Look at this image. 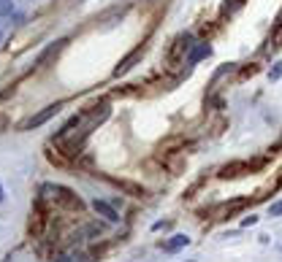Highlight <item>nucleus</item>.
<instances>
[{
	"mask_svg": "<svg viewBox=\"0 0 282 262\" xmlns=\"http://www.w3.org/2000/svg\"><path fill=\"white\" fill-rule=\"evenodd\" d=\"M0 200H3V189H0Z\"/></svg>",
	"mask_w": 282,
	"mask_h": 262,
	"instance_id": "ddd939ff",
	"label": "nucleus"
},
{
	"mask_svg": "<svg viewBox=\"0 0 282 262\" xmlns=\"http://www.w3.org/2000/svg\"><path fill=\"white\" fill-rule=\"evenodd\" d=\"M279 76H282V60L277 62V68H274V70H271V73H269V78H271V81H277V78H279Z\"/></svg>",
	"mask_w": 282,
	"mask_h": 262,
	"instance_id": "9d476101",
	"label": "nucleus"
},
{
	"mask_svg": "<svg viewBox=\"0 0 282 262\" xmlns=\"http://www.w3.org/2000/svg\"><path fill=\"white\" fill-rule=\"evenodd\" d=\"M60 262H70V257H62V259H60Z\"/></svg>",
	"mask_w": 282,
	"mask_h": 262,
	"instance_id": "f8f14e48",
	"label": "nucleus"
},
{
	"mask_svg": "<svg viewBox=\"0 0 282 262\" xmlns=\"http://www.w3.org/2000/svg\"><path fill=\"white\" fill-rule=\"evenodd\" d=\"M247 200H233V203H228V205H223L220 208V213H225V216H228V213H233V211H239L241 205H244Z\"/></svg>",
	"mask_w": 282,
	"mask_h": 262,
	"instance_id": "6e6552de",
	"label": "nucleus"
},
{
	"mask_svg": "<svg viewBox=\"0 0 282 262\" xmlns=\"http://www.w3.org/2000/svg\"><path fill=\"white\" fill-rule=\"evenodd\" d=\"M92 208H95V213H100V216L109 219V222H120V213H117L109 203H103V200H95V203H92Z\"/></svg>",
	"mask_w": 282,
	"mask_h": 262,
	"instance_id": "7ed1b4c3",
	"label": "nucleus"
},
{
	"mask_svg": "<svg viewBox=\"0 0 282 262\" xmlns=\"http://www.w3.org/2000/svg\"><path fill=\"white\" fill-rule=\"evenodd\" d=\"M187 243H190V238H187V235H174V238H168V241H163L160 246L166 251H179V249H185Z\"/></svg>",
	"mask_w": 282,
	"mask_h": 262,
	"instance_id": "20e7f679",
	"label": "nucleus"
},
{
	"mask_svg": "<svg viewBox=\"0 0 282 262\" xmlns=\"http://www.w3.org/2000/svg\"><path fill=\"white\" fill-rule=\"evenodd\" d=\"M44 197H52V200H57L60 205H65V208H70V211H82L84 205H82V200L76 197L70 189H65V187H54V184H44Z\"/></svg>",
	"mask_w": 282,
	"mask_h": 262,
	"instance_id": "f257e3e1",
	"label": "nucleus"
},
{
	"mask_svg": "<svg viewBox=\"0 0 282 262\" xmlns=\"http://www.w3.org/2000/svg\"><path fill=\"white\" fill-rule=\"evenodd\" d=\"M57 111H60V103H54V106H46V108L41 111V114H36L33 119H27V122L22 124V130H33V127L44 124L46 119H49V116H54V114H57Z\"/></svg>",
	"mask_w": 282,
	"mask_h": 262,
	"instance_id": "f03ea898",
	"label": "nucleus"
},
{
	"mask_svg": "<svg viewBox=\"0 0 282 262\" xmlns=\"http://www.w3.org/2000/svg\"><path fill=\"white\" fill-rule=\"evenodd\" d=\"M11 11H14V3H11V0H0V17H9Z\"/></svg>",
	"mask_w": 282,
	"mask_h": 262,
	"instance_id": "1a4fd4ad",
	"label": "nucleus"
},
{
	"mask_svg": "<svg viewBox=\"0 0 282 262\" xmlns=\"http://www.w3.org/2000/svg\"><path fill=\"white\" fill-rule=\"evenodd\" d=\"M138 57H141V52H133V54H130V57H125V60L120 62V65H117V68H114V76H122V73H125V70H130V68H133V62H136Z\"/></svg>",
	"mask_w": 282,
	"mask_h": 262,
	"instance_id": "423d86ee",
	"label": "nucleus"
},
{
	"mask_svg": "<svg viewBox=\"0 0 282 262\" xmlns=\"http://www.w3.org/2000/svg\"><path fill=\"white\" fill-rule=\"evenodd\" d=\"M271 216H282V203H277V205H271Z\"/></svg>",
	"mask_w": 282,
	"mask_h": 262,
	"instance_id": "9b49d317",
	"label": "nucleus"
},
{
	"mask_svg": "<svg viewBox=\"0 0 282 262\" xmlns=\"http://www.w3.org/2000/svg\"><path fill=\"white\" fill-rule=\"evenodd\" d=\"M209 54H211V46H209V43H198V46H195V49L190 52V57H187V65H195L198 60L209 57Z\"/></svg>",
	"mask_w": 282,
	"mask_h": 262,
	"instance_id": "39448f33",
	"label": "nucleus"
},
{
	"mask_svg": "<svg viewBox=\"0 0 282 262\" xmlns=\"http://www.w3.org/2000/svg\"><path fill=\"white\" fill-rule=\"evenodd\" d=\"M244 168H247L244 162H233V165H225L220 176H223V179H228V176H239V170H244Z\"/></svg>",
	"mask_w": 282,
	"mask_h": 262,
	"instance_id": "0eeeda50",
	"label": "nucleus"
}]
</instances>
